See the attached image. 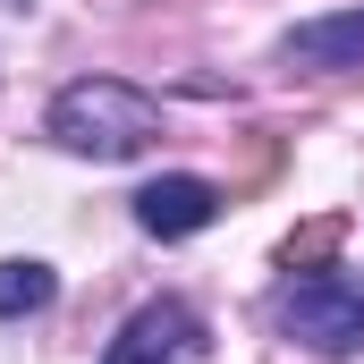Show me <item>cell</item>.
I'll return each mask as SVG.
<instances>
[{
	"label": "cell",
	"mask_w": 364,
	"mask_h": 364,
	"mask_svg": "<svg viewBox=\"0 0 364 364\" xmlns=\"http://www.w3.org/2000/svg\"><path fill=\"white\" fill-rule=\"evenodd\" d=\"M51 136L68 153H85V161H136L161 136V102L136 93L127 77H77L51 102Z\"/></svg>",
	"instance_id": "obj_1"
},
{
	"label": "cell",
	"mask_w": 364,
	"mask_h": 364,
	"mask_svg": "<svg viewBox=\"0 0 364 364\" xmlns=\"http://www.w3.org/2000/svg\"><path fill=\"white\" fill-rule=\"evenodd\" d=\"M272 322L314 356H348V348H364V288L348 272H305L272 296Z\"/></svg>",
	"instance_id": "obj_2"
},
{
	"label": "cell",
	"mask_w": 364,
	"mask_h": 364,
	"mask_svg": "<svg viewBox=\"0 0 364 364\" xmlns=\"http://www.w3.org/2000/svg\"><path fill=\"white\" fill-rule=\"evenodd\" d=\"M212 220H220V186L212 178L170 170V178H153L136 195V229H144V237H195V229H212Z\"/></svg>",
	"instance_id": "obj_3"
},
{
	"label": "cell",
	"mask_w": 364,
	"mask_h": 364,
	"mask_svg": "<svg viewBox=\"0 0 364 364\" xmlns=\"http://www.w3.org/2000/svg\"><path fill=\"white\" fill-rule=\"evenodd\" d=\"M186 339H195V314H186L178 296H153V305L127 314V331L110 339V356H102V364H178Z\"/></svg>",
	"instance_id": "obj_4"
},
{
	"label": "cell",
	"mask_w": 364,
	"mask_h": 364,
	"mask_svg": "<svg viewBox=\"0 0 364 364\" xmlns=\"http://www.w3.org/2000/svg\"><path fill=\"white\" fill-rule=\"evenodd\" d=\"M279 60H288V68H364V0H356V9H331V17L288 26Z\"/></svg>",
	"instance_id": "obj_5"
},
{
	"label": "cell",
	"mask_w": 364,
	"mask_h": 364,
	"mask_svg": "<svg viewBox=\"0 0 364 364\" xmlns=\"http://www.w3.org/2000/svg\"><path fill=\"white\" fill-rule=\"evenodd\" d=\"M51 296H60V272H51V263H34V255H9V263H0V322L43 314Z\"/></svg>",
	"instance_id": "obj_6"
},
{
	"label": "cell",
	"mask_w": 364,
	"mask_h": 364,
	"mask_svg": "<svg viewBox=\"0 0 364 364\" xmlns=\"http://www.w3.org/2000/svg\"><path fill=\"white\" fill-rule=\"evenodd\" d=\"M339 237H348V220H339V212H322V220H305V229L279 246V263H288V272H331Z\"/></svg>",
	"instance_id": "obj_7"
}]
</instances>
